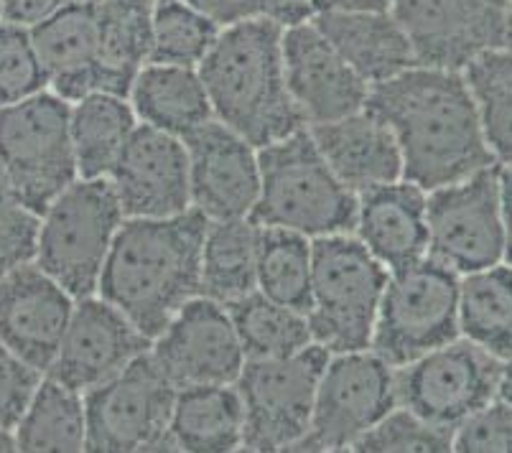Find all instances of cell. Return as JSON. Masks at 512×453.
<instances>
[{
  "label": "cell",
  "mask_w": 512,
  "mask_h": 453,
  "mask_svg": "<svg viewBox=\"0 0 512 453\" xmlns=\"http://www.w3.org/2000/svg\"><path fill=\"white\" fill-rule=\"evenodd\" d=\"M77 298L36 263L0 278V342L46 375Z\"/></svg>",
  "instance_id": "ffe728a7"
},
{
  "label": "cell",
  "mask_w": 512,
  "mask_h": 453,
  "mask_svg": "<svg viewBox=\"0 0 512 453\" xmlns=\"http://www.w3.org/2000/svg\"><path fill=\"white\" fill-rule=\"evenodd\" d=\"M138 123L186 138L214 118L209 95L197 69L148 62L128 90Z\"/></svg>",
  "instance_id": "d4e9b609"
},
{
  "label": "cell",
  "mask_w": 512,
  "mask_h": 453,
  "mask_svg": "<svg viewBox=\"0 0 512 453\" xmlns=\"http://www.w3.org/2000/svg\"><path fill=\"white\" fill-rule=\"evenodd\" d=\"M500 204L505 227V263L512 265V166H500Z\"/></svg>",
  "instance_id": "f6af8a7d"
},
{
  "label": "cell",
  "mask_w": 512,
  "mask_h": 453,
  "mask_svg": "<svg viewBox=\"0 0 512 453\" xmlns=\"http://www.w3.org/2000/svg\"><path fill=\"white\" fill-rule=\"evenodd\" d=\"M314 240L281 227H260L258 291L306 314L311 303Z\"/></svg>",
  "instance_id": "d6a6232c"
},
{
  "label": "cell",
  "mask_w": 512,
  "mask_h": 453,
  "mask_svg": "<svg viewBox=\"0 0 512 453\" xmlns=\"http://www.w3.org/2000/svg\"><path fill=\"white\" fill-rule=\"evenodd\" d=\"M311 21L370 87L416 67L411 41L393 11L314 13Z\"/></svg>",
  "instance_id": "cb8c5ba5"
},
{
  "label": "cell",
  "mask_w": 512,
  "mask_h": 453,
  "mask_svg": "<svg viewBox=\"0 0 512 453\" xmlns=\"http://www.w3.org/2000/svg\"><path fill=\"white\" fill-rule=\"evenodd\" d=\"M13 431L18 451H87L85 392L44 375Z\"/></svg>",
  "instance_id": "4dcf8cb0"
},
{
  "label": "cell",
  "mask_w": 512,
  "mask_h": 453,
  "mask_svg": "<svg viewBox=\"0 0 512 453\" xmlns=\"http://www.w3.org/2000/svg\"><path fill=\"white\" fill-rule=\"evenodd\" d=\"M426 194L406 179L357 194L352 235L388 273L408 268L428 255Z\"/></svg>",
  "instance_id": "44dd1931"
},
{
  "label": "cell",
  "mask_w": 512,
  "mask_h": 453,
  "mask_svg": "<svg viewBox=\"0 0 512 453\" xmlns=\"http://www.w3.org/2000/svg\"><path fill=\"white\" fill-rule=\"evenodd\" d=\"M462 74L477 102L487 148L500 166H512V54L502 46L484 51Z\"/></svg>",
  "instance_id": "836d02e7"
},
{
  "label": "cell",
  "mask_w": 512,
  "mask_h": 453,
  "mask_svg": "<svg viewBox=\"0 0 512 453\" xmlns=\"http://www.w3.org/2000/svg\"><path fill=\"white\" fill-rule=\"evenodd\" d=\"M390 11L423 67L464 72L505 41L507 0H395Z\"/></svg>",
  "instance_id": "5bb4252c"
},
{
  "label": "cell",
  "mask_w": 512,
  "mask_h": 453,
  "mask_svg": "<svg viewBox=\"0 0 512 453\" xmlns=\"http://www.w3.org/2000/svg\"><path fill=\"white\" fill-rule=\"evenodd\" d=\"M316 148L352 194L403 179L398 140L383 118L362 107L332 123L306 125Z\"/></svg>",
  "instance_id": "7402d4cb"
},
{
  "label": "cell",
  "mask_w": 512,
  "mask_h": 453,
  "mask_svg": "<svg viewBox=\"0 0 512 453\" xmlns=\"http://www.w3.org/2000/svg\"><path fill=\"white\" fill-rule=\"evenodd\" d=\"M29 31L54 95L74 102L90 92H102L95 6L69 0Z\"/></svg>",
  "instance_id": "603a6c76"
},
{
  "label": "cell",
  "mask_w": 512,
  "mask_h": 453,
  "mask_svg": "<svg viewBox=\"0 0 512 453\" xmlns=\"http://www.w3.org/2000/svg\"><path fill=\"white\" fill-rule=\"evenodd\" d=\"M428 258L459 278L505 263L500 163L426 194Z\"/></svg>",
  "instance_id": "8fae6325"
},
{
  "label": "cell",
  "mask_w": 512,
  "mask_h": 453,
  "mask_svg": "<svg viewBox=\"0 0 512 453\" xmlns=\"http://www.w3.org/2000/svg\"><path fill=\"white\" fill-rule=\"evenodd\" d=\"M49 90L31 31L0 21V107Z\"/></svg>",
  "instance_id": "8d00e7d4"
},
{
  "label": "cell",
  "mask_w": 512,
  "mask_h": 453,
  "mask_svg": "<svg viewBox=\"0 0 512 453\" xmlns=\"http://www.w3.org/2000/svg\"><path fill=\"white\" fill-rule=\"evenodd\" d=\"M388 268L372 258L352 232L314 240L311 339L329 354L370 349Z\"/></svg>",
  "instance_id": "5b68a950"
},
{
  "label": "cell",
  "mask_w": 512,
  "mask_h": 453,
  "mask_svg": "<svg viewBox=\"0 0 512 453\" xmlns=\"http://www.w3.org/2000/svg\"><path fill=\"white\" fill-rule=\"evenodd\" d=\"M235 334L245 359L288 357L314 344L309 319L260 291L227 303Z\"/></svg>",
  "instance_id": "1f68e13d"
},
{
  "label": "cell",
  "mask_w": 512,
  "mask_h": 453,
  "mask_svg": "<svg viewBox=\"0 0 512 453\" xmlns=\"http://www.w3.org/2000/svg\"><path fill=\"white\" fill-rule=\"evenodd\" d=\"M242 426L245 418L235 385L179 387L169 420L171 451H240Z\"/></svg>",
  "instance_id": "484cf974"
},
{
  "label": "cell",
  "mask_w": 512,
  "mask_h": 453,
  "mask_svg": "<svg viewBox=\"0 0 512 453\" xmlns=\"http://www.w3.org/2000/svg\"><path fill=\"white\" fill-rule=\"evenodd\" d=\"M77 3H87V6H100L102 0H77Z\"/></svg>",
  "instance_id": "681fc988"
},
{
  "label": "cell",
  "mask_w": 512,
  "mask_h": 453,
  "mask_svg": "<svg viewBox=\"0 0 512 453\" xmlns=\"http://www.w3.org/2000/svg\"><path fill=\"white\" fill-rule=\"evenodd\" d=\"M136 128V112L123 95L90 92L69 102V133L79 179H107Z\"/></svg>",
  "instance_id": "83f0119b"
},
{
  "label": "cell",
  "mask_w": 512,
  "mask_h": 453,
  "mask_svg": "<svg viewBox=\"0 0 512 453\" xmlns=\"http://www.w3.org/2000/svg\"><path fill=\"white\" fill-rule=\"evenodd\" d=\"M283 72L304 125L332 123L362 110L370 84L344 62L314 21L283 28Z\"/></svg>",
  "instance_id": "ac0fdd59"
},
{
  "label": "cell",
  "mask_w": 512,
  "mask_h": 453,
  "mask_svg": "<svg viewBox=\"0 0 512 453\" xmlns=\"http://www.w3.org/2000/svg\"><path fill=\"white\" fill-rule=\"evenodd\" d=\"M151 349V339L102 296L77 298L59 352L46 375L79 392L118 375Z\"/></svg>",
  "instance_id": "d6986e66"
},
{
  "label": "cell",
  "mask_w": 512,
  "mask_h": 453,
  "mask_svg": "<svg viewBox=\"0 0 512 453\" xmlns=\"http://www.w3.org/2000/svg\"><path fill=\"white\" fill-rule=\"evenodd\" d=\"M174 398L176 385L148 349L118 375L85 392L87 451H171Z\"/></svg>",
  "instance_id": "30bf717a"
},
{
  "label": "cell",
  "mask_w": 512,
  "mask_h": 453,
  "mask_svg": "<svg viewBox=\"0 0 512 453\" xmlns=\"http://www.w3.org/2000/svg\"><path fill=\"white\" fill-rule=\"evenodd\" d=\"M352 451L367 453H395V451H454V431L426 418L413 410L395 405L385 418H380Z\"/></svg>",
  "instance_id": "d590c367"
},
{
  "label": "cell",
  "mask_w": 512,
  "mask_h": 453,
  "mask_svg": "<svg viewBox=\"0 0 512 453\" xmlns=\"http://www.w3.org/2000/svg\"><path fill=\"white\" fill-rule=\"evenodd\" d=\"M502 49H507L512 54V0H507V18H505V41H502Z\"/></svg>",
  "instance_id": "c3c4849f"
},
{
  "label": "cell",
  "mask_w": 512,
  "mask_h": 453,
  "mask_svg": "<svg viewBox=\"0 0 512 453\" xmlns=\"http://www.w3.org/2000/svg\"><path fill=\"white\" fill-rule=\"evenodd\" d=\"M41 214L26 204L16 186L0 171V278L34 263Z\"/></svg>",
  "instance_id": "74e56055"
},
{
  "label": "cell",
  "mask_w": 512,
  "mask_h": 453,
  "mask_svg": "<svg viewBox=\"0 0 512 453\" xmlns=\"http://www.w3.org/2000/svg\"><path fill=\"white\" fill-rule=\"evenodd\" d=\"M186 3L202 11L207 18H212L220 28L240 23L245 18L263 16L260 13V0H186Z\"/></svg>",
  "instance_id": "b9f144b4"
},
{
  "label": "cell",
  "mask_w": 512,
  "mask_h": 453,
  "mask_svg": "<svg viewBox=\"0 0 512 453\" xmlns=\"http://www.w3.org/2000/svg\"><path fill=\"white\" fill-rule=\"evenodd\" d=\"M459 336V275L426 255L388 273L370 349L393 370Z\"/></svg>",
  "instance_id": "52a82bcc"
},
{
  "label": "cell",
  "mask_w": 512,
  "mask_h": 453,
  "mask_svg": "<svg viewBox=\"0 0 512 453\" xmlns=\"http://www.w3.org/2000/svg\"><path fill=\"white\" fill-rule=\"evenodd\" d=\"M395 0H314V13H375L390 11Z\"/></svg>",
  "instance_id": "ee69618b"
},
{
  "label": "cell",
  "mask_w": 512,
  "mask_h": 453,
  "mask_svg": "<svg viewBox=\"0 0 512 453\" xmlns=\"http://www.w3.org/2000/svg\"><path fill=\"white\" fill-rule=\"evenodd\" d=\"M125 214L107 179H77L41 212L34 263L74 298L97 293Z\"/></svg>",
  "instance_id": "8992f818"
},
{
  "label": "cell",
  "mask_w": 512,
  "mask_h": 453,
  "mask_svg": "<svg viewBox=\"0 0 512 453\" xmlns=\"http://www.w3.org/2000/svg\"><path fill=\"white\" fill-rule=\"evenodd\" d=\"M365 107L393 130L403 179L423 191L462 181L497 163L462 72L416 64L398 77L372 84Z\"/></svg>",
  "instance_id": "6da1fadb"
},
{
  "label": "cell",
  "mask_w": 512,
  "mask_h": 453,
  "mask_svg": "<svg viewBox=\"0 0 512 453\" xmlns=\"http://www.w3.org/2000/svg\"><path fill=\"white\" fill-rule=\"evenodd\" d=\"M497 398L507 400L512 405V359L510 362L502 364V377H500V392H497Z\"/></svg>",
  "instance_id": "bcb514c9"
},
{
  "label": "cell",
  "mask_w": 512,
  "mask_h": 453,
  "mask_svg": "<svg viewBox=\"0 0 512 453\" xmlns=\"http://www.w3.org/2000/svg\"><path fill=\"white\" fill-rule=\"evenodd\" d=\"M192 209L214 219L250 217L260 191L258 148L220 120L186 135Z\"/></svg>",
  "instance_id": "e0dca14e"
},
{
  "label": "cell",
  "mask_w": 512,
  "mask_h": 453,
  "mask_svg": "<svg viewBox=\"0 0 512 453\" xmlns=\"http://www.w3.org/2000/svg\"><path fill=\"white\" fill-rule=\"evenodd\" d=\"M260 191L250 219L309 240L344 235L355 227L357 196L334 176L309 128L258 148Z\"/></svg>",
  "instance_id": "277c9868"
},
{
  "label": "cell",
  "mask_w": 512,
  "mask_h": 453,
  "mask_svg": "<svg viewBox=\"0 0 512 453\" xmlns=\"http://www.w3.org/2000/svg\"><path fill=\"white\" fill-rule=\"evenodd\" d=\"M151 357L179 387L235 385L245 364L240 339L222 303L194 296L153 336Z\"/></svg>",
  "instance_id": "9a60e30c"
},
{
  "label": "cell",
  "mask_w": 512,
  "mask_h": 453,
  "mask_svg": "<svg viewBox=\"0 0 512 453\" xmlns=\"http://www.w3.org/2000/svg\"><path fill=\"white\" fill-rule=\"evenodd\" d=\"M44 372L0 342V426L16 428L39 390Z\"/></svg>",
  "instance_id": "ab89813d"
},
{
  "label": "cell",
  "mask_w": 512,
  "mask_h": 453,
  "mask_svg": "<svg viewBox=\"0 0 512 453\" xmlns=\"http://www.w3.org/2000/svg\"><path fill=\"white\" fill-rule=\"evenodd\" d=\"M222 28L186 0L153 3L151 62L197 69Z\"/></svg>",
  "instance_id": "e575fe53"
},
{
  "label": "cell",
  "mask_w": 512,
  "mask_h": 453,
  "mask_svg": "<svg viewBox=\"0 0 512 453\" xmlns=\"http://www.w3.org/2000/svg\"><path fill=\"white\" fill-rule=\"evenodd\" d=\"M11 451H18L16 431H13V428L0 426V453H11Z\"/></svg>",
  "instance_id": "7dc6e473"
},
{
  "label": "cell",
  "mask_w": 512,
  "mask_h": 453,
  "mask_svg": "<svg viewBox=\"0 0 512 453\" xmlns=\"http://www.w3.org/2000/svg\"><path fill=\"white\" fill-rule=\"evenodd\" d=\"M67 3L69 0H0V21L34 28Z\"/></svg>",
  "instance_id": "60d3db41"
},
{
  "label": "cell",
  "mask_w": 512,
  "mask_h": 453,
  "mask_svg": "<svg viewBox=\"0 0 512 453\" xmlns=\"http://www.w3.org/2000/svg\"><path fill=\"white\" fill-rule=\"evenodd\" d=\"M395 405V370L372 349L329 354L316 387L309 433L293 451H352Z\"/></svg>",
  "instance_id": "7c38bea8"
},
{
  "label": "cell",
  "mask_w": 512,
  "mask_h": 453,
  "mask_svg": "<svg viewBox=\"0 0 512 453\" xmlns=\"http://www.w3.org/2000/svg\"><path fill=\"white\" fill-rule=\"evenodd\" d=\"M0 171L39 214L79 179L64 97L44 90L0 107Z\"/></svg>",
  "instance_id": "9c48e42d"
},
{
  "label": "cell",
  "mask_w": 512,
  "mask_h": 453,
  "mask_svg": "<svg viewBox=\"0 0 512 453\" xmlns=\"http://www.w3.org/2000/svg\"><path fill=\"white\" fill-rule=\"evenodd\" d=\"M502 364L474 342L456 336L444 347L395 370L398 405L428 423L456 431L469 415L497 398Z\"/></svg>",
  "instance_id": "4fadbf2b"
},
{
  "label": "cell",
  "mask_w": 512,
  "mask_h": 453,
  "mask_svg": "<svg viewBox=\"0 0 512 453\" xmlns=\"http://www.w3.org/2000/svg\"><path fill=\"white\" fill-rule=\"evenodd\" d=\"M207 222L197 209L164 219H125L102 268L97 296L123 311L153 342L176 311L199 296Z\"/></svg>",
  "instance_id": "7a4b0ae2"
},
{
  "label": "cell",
  "mask_w": 512,
  "mask_h": 453,
  "mask_svg": "<svg viewBox=\"0 0 512 453\" xmlns=\"http://www.w3.org/2000/svg\"><path fill=\"white\" fill-rule=\"evenodd\" d=\"M260 13L286 28L309 21L314 16V0H260Z\"/></svg>",
  "instance_id": "7bdbcfd3"
},
{
  "label": "cell",
  "mask_w": 512,
  "mask_h": 453,
  "mask_svg": "<svg viewBox=\"0 0 512 453\" xmlns=\"http://www.w3.org/2000/svg\"><path fill=\"white\" fill-rule=\"evenodd\" d=\"M454 451L512 453V405L495 398L454 431Z\"/></svg>",
  "instance_id": "f35d334b"
},
{
  "label": "cell",
  "mask_w": 512,
  "mask_h": 453,
  "mask_svg": "<svg viewBox=\"0 0 512 453\" xmlns=\"http://www.w3.org/2000/svg\"><path fill=\"white\" fill-rule=\"evenodd\" d=\"M153 3L156 0H102L95 6L102 92L128 97L136 74L151 62Z\"/></svg>",
  "instance_id": "4316f807"
},
{
  "label": "cell",
  "mask_w": 512,
  "mask_h": 453,
  "mask_svg": "<svg viewBox=\"0 0 512 453\" xmlns=\"http://www.w3.org/2000/svg\"><path fill=\"white\" fill-rule=\"evenodd\" d=\"M459 336L500 362L512 359V265L459 278Z\"/></svg>",
  "instance_id": "f546056e"
},
{
  "label": "cell",
  "mask_w": 512,
  "mask_h": 453,
  "mask_svg": "<svg viewBox=\"0 0 512 453\" xmlns=\"http://www.w3.org/2000/svg\"><path fill=\"white\" fill-rule=\"evenodd\" d=\"M107 181L125 219H164L192 209L184 140L138 123Z\"/></svg>",
  "instance_id": "2e32d148"
},
{
  "label": "cell",
  "mask_w": 512,
  "mask_h": 453,
  "mask_svg": "<svg viewBox=\"0 0 512 453\" xmlns=\"http://www.w3.org/2000/svg\"><path fill=\"white\" fill-rule=\"evenodd\" d=\"M329 352L319 344L288 357L245 359L235 387L242 403L245 451H293L309 433L316 387Z\"/></svg>",
  "instance_id": "ba28073f"
},
{
  "label": "cell",
  "mask_w": 512,
  "mask_h": 453,
  "mask_svg": "<svg viewBox=\"0 0 512 453\" xmlns=\"http://www.w3.org/2000/svg\"><path fill=\"white\" fill-rule=\"evenodd\" d=\"M283 26L268 16L225 26L197 67L214 120L255 148L304 128L283 72Z\"/></svg>",
  "instance_id": "3957f363"
},
{
  "label": "cell",
  "mask_w": 512,
  "mask_h": 453,
  "mask_svg": "<svg viewBox=\"0 0 512 453\" xmlns=\"http://www.w3.org/2000/svg\"><path fill=\"white\" fill-rule=\"evenodd\" d=\"M258 235L250 217L207 222L199 260V296L227 303L258 291Z\"/></svg>",
  "instance_id": "f1b7e54d"
}]
</instances>
